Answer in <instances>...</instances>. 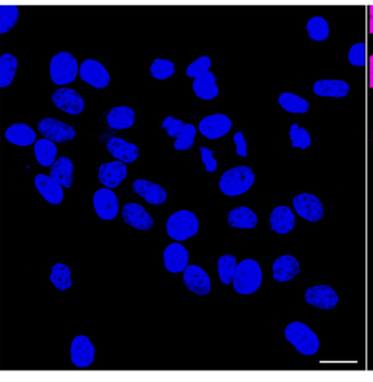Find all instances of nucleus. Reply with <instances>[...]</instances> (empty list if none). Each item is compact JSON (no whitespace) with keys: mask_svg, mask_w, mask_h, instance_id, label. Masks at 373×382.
Wrapping results in <instances>:
<instances>
[{"mask_svg":"<svg viewBox=\"0 0 373 382\" xmlns=\"http://www.w3.org/2000/svg\"><path fill=\"white\" fill-rule=\"evenodd\" d=\"M369 87L373 89V54L369 57Z\"/></svg>","mask_w":373,"mask_h":382,"instance_id":"obj_44","label":"nucleus"},{"mask_svg":"<svg viewBox=\"0 0 373 382\" xmlns=\"http://www.w3.org/2000/svg\"><path fill=\"white\" fill-rule=\"evenodd\" d=\"M307 34L313 41H325L330 36V26H328V21L320 15L313 17L307 21Z\"/></svg>","mask_w":373,"mask_h":382,"instance_id":"obj_34","label":"nucleus"},{"mask_svg":"<svg viewBox=\"0 0 373 382\" xmlns=\"http://www.w3.org/2000/svg\"><path fill=\"white\" fill-rule=\"evenodd\" d=\"M211 59L208 56H201L194 61L192 64L188 65L186 68V75L190 78H197L205 72H211Z\"/></svg>","mask_w":373,"mask_h":382,"instance_id":"obj_39","label":"nucleus"},{"mask_svg":"<svg viewBox=\"0 0 373 382\" xmlns=\"http://www.w3.org/2000/svg\"><path fill=\"white\" fill-rule=\"evenodd\" d=\"M305 303L315 308L334 309L338 305V295L330 286L319 285L309 287L305 291Z\"/></svg>","mask_w":373,"mask_h":382,"instance_id":"obj_12","label":"nucleus"},{"mask_svg":"<svg viewBox=\"0 0 373 382\" xmlns=\"http://www.w3.org/2000/svg\"><path fill=\"white\" fill-rule=\"evenodd\" d=\"M176 65L170 59H157L150 66V72L157 80H165L174 75Z\"/></svg>","mask_w":373,"mask_h":382,"instance_id":"obj_36","label":"nucleus"},{"mask_svg":"<svg viewBox=\"0 0 373 382\" xmlns=\"http://www.w3.org/2000/svg\"><path fill=\"white\" fill-rule=\"evenodd\" d=\"M127 176V167L122 161L103 163L99 168V181L107 189H114Z\"/></svg>","mask_w":373,"mask_h":382,"instance_id":"obj_18","label":"nucleus"},{"mask_svg":"<svg viewBox=\"0 0 373 382\" xmlns=\"http://www.w3.org/2000/svg\"><path fill=\"white\" fill-rule=\"evenodd\" d=\"M78 63L73 54L61 52L51 59L50 75L54 84L65 86L75 82L79 72Z\"/></svg>","mask_w":373,"mask_h":382,"instance_id":"obj_5","label":"nucleus"},{"mask_svg":"<svg viewBox=\"0 0 373 382\" xmlns=\"http://www.w3.org/2000/svg\"><path fill=\"white\" fill-rule=\"evenodd\" d=\"M228 222L238 229H253L257 227L259 217L249 207L240 206L229 212Z\"/></svg>","mask_w":373,"mask_h":382,"instance_id":"obj_26","label":"nucleus"},{"mask_svg":"<svg viewBox=\"0 0 373 382\" xmlns=\"http://www.w3.org/2000/svg\"><path fill=\"white\" fill-rule=\"evenodd\" d=\"M234 142L236 146V155H240V157H247L248 144L247 140H245V138H244L243 132H236L234 136Z\"/></svg>","mask_w":373,"mask_h":382,"instance_id":"obj_43","label":"nucleus"},{"mask_svg":"<svg viewBox=\"0 0 373 382\" xmlns=\"http://www.w3.org/2000/svg\"><path fill=\"white\" fill-rule=\"evenodd\" d=\"M38 130L44 138L54 143H67L76 137V130L57 119H42L38 123Z\"/></svg>","mask_w":373,"mask_h":382,"instance_id":"obj_6","label":"nucleus"},{"mask_svg":"<svg viewBox=\"0 0 373 382\" xmlns=\"http://www.w3.org/2000/svg\"><path fill=\"white\" fill-rule=\"evenodd\" d=\"M348 61L353 66L365 67L366 65V44H353L348 53Z\"/></svg>","mask_w":373,"mask_h":382,"instance_id":"obj_40","label":"nucleus"},{"mask_svg":"<svg viewBox=\"0 0 373 382\" xmlns=\"http://www.w3.org/2000/svg\"><path fill=\"white\" fill-rule=\"evenodd\" d=\"M132 191L151 205H161L168 199L165 188L148 180H136L132 183Z\"/></svg>","mask_w":373,"mask_h":382,"instance_id":"obj_19","label":"nucleus"},{"mask_svg":"<svg viewBox=\"0 0 373 382\" xmlns=\"http://www.w3.org/2000/svg\"><path fill=\"white\" fill-rule=\"evenodd\" d=\"M20 11L15 6H0V33L5 34L15 28Z\"/></svg>","mask_w":373,"mask_h":382,"instance_id":"obj_35","label":"nucleus"},{"mask_svg":"<svg viewBox=\"0 0 373 382\" xmlns=\"http://www.w3.org/2000/svg\"><path fill=\"white\" fill-rule=\"evenodd\" d=\"M123 220L130 227L139 230H149L153 227L155 220L142 205L136 203L125 205L122 209Z\"/></svg>","mask_w":373,"mask_h":382,"instance_id":"obj_15","label":"nucleus"},{"mask_svg":"<svg viewBox=\"0 0 373 382\" xmlns=\"http://www.w3.org/2000/svg\"><path fill=\"white\" fill-rule=\"evenodd\" d=\"M74 163L68 157H59L53 166H51L50 174L52 178H55L57 182L61 184L63 188L70 189L74 182Z\"/></svg>","mask_w":373,"mask_h":382,"instance_id":"obj_25","label":"nucleus"},{"mask_svg":"<svg viewBox=\"0 0 373 382\" xmlns=\"http://www.w3.org/2000/svg\"><path fill=\"white\" fill-rule=\"evenodd\" d=\"M52 102L59 110L70 115L82 114L84 110V100L76 90L59 88L52 95Z\"/></svg>","mask_w":373,"mask_h":382,"instance_id":"obj_9","label":"nucleus"},{"mask_svg":"<svg viewBox=\"0 0 373 382\" xmlns=\"http://www.w3.org/2000/svg\"><path fill=\"white\" fill-rule=\"evenodd\" d=\"M51 283L57 288L59 291H66L73 286V280H71V272L69 266L63 263H56L52 268Z\"/></svg>","mask_w":373,"mask_h":382,"instance_id":"obj_32","label":"nucleus"},{"mask_svg":"<svg viewBox=\"0 0 373 382\" xmlns=\"http://www.w3.org/2000/svg\"><path fill=\"white\" fill-rule=\"evenodd\" d=\"M188 263V249L178 243H171L163 252V264L172 274L184 272Z\"/></svg>","mask_w":373,"mask_h":382,"instance_id":"obj_16","label":"nucleus"},{"mask_svg":"<svg viewBox=\"0 0 373 382\" xmlns=\"http://www.w3.org/2000/svg\"><path fill=\"white\" fill-rule=\"evenodd\" d=\"M369 33L373 34V5L369 7Z\"/></svg>","mask_w":373,"mask_h":382,"instance_id":"obj_45","label":"nucleus"},{"mask_svg":"<svg viewBox=\"0 0 373 382\" xmlns=\"http://www.w3.org/2000/svg\"><path fill=\"white\" fill-rule=\"evenodd\" d=\"M94 211L102 220H112L116 218L120 211V204L116 194L111 189L98 190L93 195Z\"/></svg>","mask_w":373,"mask_h":382,"instance_id":"obj_10","label":"nucleus"},{"mask_svg":"<svg viewBox=\"0 0 373 382\" xmlns=\"http://www.w3.org/2000/svg\"><path fill=\"white\" fill-rule=\"evenodd\" d=\"M184 126L185 124L183 121L174 119L173 116H167L162 122L163 130L170 137L176 138V139L180 135L181 132L183 130Z\"/></svg>","mask_w":373,"mask_h":382,"instance_id":"obj_41","label":"nucleus"},{"mask_svg":"<svg viewBox=\"0 0 373 382\" xmlns=\"http://www.w3.org/2000/svg\"><path fill=\"white\" fill-rule=\"evenodd\" d=\"M278 103L286 112L294 114H305L310 109L307 100L291 92H284L280 96Z\"/></svg>","mask_w":373,"mask_h":382,"instance_id":"obj_30","label":"nucleus"},{"mask_svg":"<svg viewBox=\"0 0 373 382\" xmlns=\"http://www.w3.org/2000/svg\"><path fill=\"white\" fill-rule=\"evenodd\" d=\"M107 151L119 161L132 163L139 157V149L135 144L128 143L120 137H113L107 142Z\"/></svg>","mask_w":373,"mask_h":382,"instance_id":"obj_22","label":"nucleus"},{"mask_svg":"<svg viewBox=\"0 0 373 382\" xmlns=\"http://www.w3.org/2000/svg\"><path fill=\"white\" fill-rule=\"evenodd\" d=\"M290 140L294 148L307 149L312 144L311 135L305 128H300L298 124H292L289 130Z\"/></svg>","mask_w":373,"mask_h":382,"instance_id":"obj_37","label":"nucleus"},{"mask_svg":"<svg viewBox=\"0 0 373 382\" xmlns=\"http://www.w3.org/2000/svg\"><path fill=\"white\" fill-rule=\"evenodd\" d=\"M349 91L351 87L344 80L323 79L313 84V92L319 97L344 98Z\"/></svg>","mask_w":373,"mask_h":382,"instance_id":"obj_23","label":"nucleus"},{"mask_svg":"<svg viewBox=\"0 0 373 382\" xmlns=\"http://www.w3.org/2000/svg\"><path fill=\"white\" fill-rule=\"evenodd\" d=\"M6 139L20 147H26L36 143V132L24 123H17L6 130Z\"/></svg>","mask_w":373,"mask_h":382,"instance_id":"obj_24","label":"nucleus"},{"mask_svg":"<svg viewBox=\"0 0 373 382\" xmlns=\"http://www.w3.org/2000/svg\"><path fill=\"white\" fill-rule=\"evenodd\" d=\"M199 229V222L194 213L182 209L169 217L167 222V234L171 239L178 243L185 241L196 236Z\"/></svg>","mask_w":373,"mask_h":382,"instance_id":"obj_4","label":"nucleus"},{"mask_svg":"<svg viewBox=\"0 0 373 382\" xmlns=\"http://www.w3.org/2000/svg\"><path fill=\"white\" fill-rule=\"evenodd\" d=\"M254 181L255 174L250 167H234L221 176L219 189L227 197H239L251 189Z\"/></svg>","mask_w":373,"mask_h":382,"instance_id":"obj_1","label":"nucleus"},{"mask_svg":"<svg viewBox=\"0 0 373 382\" xmlns=\"http://www.w3.org/2000/svg\"><path fill=\"white\" fill-rule=\"evenodd\" d=\"M263 282V273L259 263L252 259L240 262L234 273V291L240 295H251L259 291Z\"/></svg>","mask_w":373,"mask_h":382,"instance_id":"obj_2","label":"nucleus"},{"mask_svg":"<svg viewBox=\"0 0 373 382\" xmlns=\"http://www.w3.org/2000/svg\"><path fill=\"white\" fill-rule=\"evenodd\" d=\"M196 134H197V130L193 124H185L183 130L174 142V148L176 151H188L195 144Z\"/></svg>","mask_w":373,"mask_h":382,"instance_id":"obj_38","label":"nucleus"},{"mask_svg":"<svg viewBox=\"0 0 373 382\" xmlns=\"http://www.w3.org/2000/svg\"><path fill=\"white\" fill-rule=\"evenodd\" d=\"M135 118L136 114L132 107L121 105L113 107L112 110L109 111L107 121L111 128L126 130L134 125Z\"/></svg>","mask_w":373,"mask_h":382,"instance_id":"obj_28","label":"nucleus"},{"mask_svg":"<svg viewBox=\"0 0 373 382\" xmlns=\"http://www.w3.org/2000/svg\"><path fill=\"white\" fill-rule=\"evenodd\" d=\"M18 69V59L13 54L6 53L0 57V88L9 87L13 84Z\"/></svg>","mask_w":373,"mask_h":382,"instance_id":"obj_31","label":"nucleus"},{"mask_svg":"<svg viewBox=\"0 0 373 382\" xmlns=\"http://www.w3.org/2000/svg\"><path fill=\"white\" fill-rule=\"evenodd\" d=\"M34 155L42 167L53 166L57 155L56 145L47 138L36 140L34 145Z\"/></svg>","mask_w":373,"mask_h":382,"instance_id":"obj_29","label":"nucleus"},{"mask_svg":"<svg viewBox=\"0 0 373 382\" xmlns=\"http://www.w3.org/2000/svg\"><path fill=\"white\" fill-rule=\"evenodd\" d=\"M284 337L290 344L305 356L317 354L320 349V339L317 334L303 322H291L284 329Z\"/></svg>","mask_w":373,"mask_h":382,"instance_id":"obj_3","label":"nucleus"},{"mask_svg":"<svg viewBox=\"0 0 373 382\" xmlns=\"http://www.w3.org/2000/svg\"><path fill=\"white\" fill-rule=\"evenodd\" d=\"M34 185L50 204L59 205L63 201V186L51 176L38 174L34 178Z\"/></svg>","mask_w":373,"mask_h":382,"instance_id":"obj_17","label":"nucleus"},{"mask_svg":"<svg viewBox=\"0 0 373 382\" xmlns=\"http://www.w3.org/2000/svg\"><path fill=\"white\" fill-rule=\"evenodd\" d=\"M231 128L232 122L230 118L221 113L206 116L198 125V130L201 132V135L213 140L224 137Z\"/></svg>","mask_w":373,"mask_h":382,"instance_id":"obj_11","label":"nucleus"},{"mask_svg":"<svg viewBox=\"0 0 373 382\" xmlns=\"http://www.w3.org/2000/svg\"><path fill=\"white\" fill-rule=\"evenodd\" d=\"M236 257L232 254H224L219 257L217 261V270L219 273V278L224 285H229L234 280V273L238 266Z\"/></svg>","mask_w":373,"mask_h":382,"instance_id":"obj_33","label":"nucleus"},{"mask_svg":"<svg viewBox=\"0 0 373 382\" xmlns=\"http://www.w3.org/2000/svg\"><path fill=\"white\" fill-rule=\"evenodd\" d=\"M199 153H201V161H203L204 166H205V170L207 172H215L218 168V162L213 157L215 151H211L207 147H201L199 148Z\"/></svg>","mask_w":373,"mask_h":382,"instance_id":"obj_42","label":"nucleus"},{"mask_svg":"<svg viewBox=\"0 0 373 382\" xmlns=\"http://www.w3.org/2000/svg\"><path fill=\"white\" fill-rule=\"evenodd\" d=\"M292 204L296 213L307 222H320L324 216V206L322 201L312 194H298L294 199Z\"/></svg>","mask_w":373,"mask_h":382,"instance_id":"obj_7","label":"nucleus"},{"mask_svg":"<svg viewBox=\"0 0 373 382\" xmlns=\"http://www.w3.org/2000/svg\"><path fill=\"white\" fill-rule=\"evenodd\" d=\"M96 347L86 335H78L71 342L70 358L73 364L79 368L89 367L93 362Z\"/></svg>","mask_w":373,"mask_h":382,"instance_id":"obj_13","label":"nucleus"},{"mask_svg":"<svg viewBox=\"0 0 373 382\" xmlns=\"http://www.w3.org/2000/svg\"><path fill=\"white\" fill-rule=\"evenodd\" d=\"M271 229L278 235H286L295 228L296 217L287 206H277L269 216Z\"/></svg>","mask_w":373,"mask_h":382,"instance_id":"obj_21","label":"nucleus"},{"mask_svg":"<svg viewBox=\"0 0 373 382\" xmlns=\"http://www.w3.org/2000/svg\"><path fill=\"white\" fill-rule=\"evenodd\" d=\"M216 82L217 78L213 72H205L194 79L193 91L199 99H215L219 95V88Z\"/></svg>","mask_w":373,"mask_h":382,"instance_id":"obj_27","label":"nucleus"},{"mask_svg":"<svg viewBox=\"0 0 373 382\" xmlns=\"http://www.w3.org/2000/svg\"><path fill=\"white\" fill-rule=\"evenodd\" d=\"M79 76L86 84L96 89H103L111 82L107 69L96 59H86L79 68Z\"/></svg>","mask_w":373,"mask_h":382,"instance_id":"obj_8","label":"nucleus"},{"mask_svg":"<svg viewBox=\"0 0 373 382\" xmlns=\"http://www.w3.org/2000/svg\"><path fill=\"white\" fill-rule=\"evenodd\" d=\"M300 264L295 257L282 255L273 264V277L276 282L284 283L296 278L299 274Z\"/></svg>","mask_w":373,"mask_h":382,"instance_id":"obj_20","label":"nucleus"},{"mask_svg":"<svg viewBox=\"0 0 373 382\" xmlns=\"http://www.w3.org/2000/svg\"><path fill=\"white\" fill-rule=\"evenodd\" d=\"M183 282L188 291L198 296L208 295L211 280L208 274L198 265H188L183 272Z\"/></svg>","mask_w":373,"mask_h":382,"instance_id":"obj_14","label":"nucleus"}]
</instances>
